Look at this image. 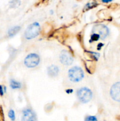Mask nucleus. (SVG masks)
<instances>
[{
    "label": "nucleus",
    "mask_w": 120,
    "mask_h": 121,
    "mask_svg": "<svg viewBox=\"0 0 120 121\" xmlns=\"http://www.w3.org/2000/svg\"><path fill=\"white\" fill-rule=\"evenodd\" d=\"M40 32V26L38 22H34L29 25L25 31V37L27 39H34L38 36Z\"/></svg>",
    "instance_id": "f257e3e1"
},
{
    "label": "nucleus",
    "mask_w": 120,
    "mask_h": 121,
    "mask_svg": "<svg viewBox=\"0 0 120 121\" xmlns=\"http://www.w3.org/2000/svg\"><path fill=\"white\" fill-rule=\"evenodd\" d=\"M84 74L82 69L77 66L72 67L68 72V76L69 79L71 81L75 82H77L82 80L84 78Z\"/></svg>",
    "instance_id": "f03ea898"
},
{
    "label": "nucleus",
    "mask_w": 120,
    "mask_h": 121,
    "mask_svg": "<svg viewBox=\"0 0 120 121\" xmlns=\"http://www.w3.org/2000/svg\"><path fill=\"white\" fill-rule=\"evenodd\" d=\"M77 97L81 102L87 103L92 98V93L89 89L83 87L77 91Z\"/></svg>",
    "instance_id": "7ed1b4c3"
},
{
    "label": "nucleus",
    "mask_w": 120,
    "mask_h": 121,
    "mask_svg": "<svg viewBox=\"0 0 120 121\" xmlns=\"http://www.w3.org/2000/svg\"><path fill=\"white\" fill-rule=\"evenodd\" d=\"M40 57L38 54L31 53L26 57L24 60V63L27 67L32 68V67H35L38 66L40 63Z\"/></svg>",
    "instance_id": "20e7f679"
},
{
    "label": "nucleus",
    "mask_w": 120,
    "mask_h": 121,
    "mask_svg": "<svg viewBox=\"0 0 120 121\" xmlns=\"http://www.w3.org/2000/svg\"><path fill=\"white\" fill-rule=\"evenodd\" d=\"M93 34H96L102 39H104L107 37L109 30L103 24H96L93 27Z\"/></svg>",
    "instance_id": "39448f33"
},
{
    "label": "nucleus",
    "mask_w": 120,
    "mask_h": 121,
    "mask_svg": "<svg viewBox=\"0 0 120 121\" xmlns=\"http://www.w3.org/2000/svg\"><path fill=\"white\" fill-rule=\"evenodd\" d=\"M61 62L64 65H70L73 62V57L70 53L68 51L63 50L60 55Z\"/></svg>",
    "instance_id": "423d86ee"
},
{
    "label": "nucleus",
    "mask_w": 120,
    "mask_h": 121,
    "mask_svg": "<svg viewBox=\"0 0 120 121\" xmlns=\"http://www.w3.org/2000/svg\"><path fill=\"white\" fill-rule=\"evenodd\" d=\"M110 95L114 100L120 102V82H117L112 85L111 88Z\"/></svg>",
    "instance_id": "0eeeda50"
},
{
    "label": "nucleus",
    "mask_w": 120,
    "mask_h": 121,
    "mask_svg": "<svg viewBox=\"0 0 120 121\" xmlns=\"http://www.w3.org/2000/svg\"><path fill=\"white\" fill-rule=\"evenodd\" d=\"M21 121H36L35 113L30 109L25 110Z\"/></svg>",
    "instance_id": "6e6552de"
},
{
    "label": "nucleus",
    "mask_w": 120,
    "mask_h": 121,
    "mask_svg": "<svg viewBox=\"0 0 120 121\" xmlns=\"http://www.w3.org/2000/svg\"><path fill=\"white\" fill-rule=\"evenodd\" d=\"M59 73V68L56 66L52 65L48 68V74L51 77H55Z\"/></svg>",
    "instance_id": "1a4fd4ad"
},
{
    "label": "nucleus",
    "mask_w": 120,
    "mask_h": 121,
    "mask_svg": "<svg viewBox=\"0 0 120 121\" xmlns=\"http://www.w3.org/2000/svg\"><path fill=\"white\" fill-rule=\"evenodd\" d=\"M20 29H21V28L19 26H15V27H12V28H10L8 31V35L9 37L14 36L20 30Z\"/></svg>",
    "instance_id": "9d476101"
},
{
    "label": "nucleus",
    "mask_w": 120,
    "mask_h": 121,
    "mask_svg": "<svg viewBox=\"0 0 120 121\" xmlns=\"http://www.w3.org/2000/svg\"><path fill=\"white\" fill-rule=\"evenodd\" d=\"M11 87L12 89H20L21 87V85L20 82L14 80H11Z\"/></svg>",
    "instance_id": "9b49d317"
},
{
    "label": "nucleus",
    "mask_w": 120,
    "mask_h": 121,
    "mask_svg": "<svg viewBox=\"0 0 120 121\" xmlns=\"http://www.w3.org/2000/svg\"><path fill=\"white\" fill-rule=\"evenodd\" d=\"M8 117H9V118H10L12 121L15 120V113H14V111H13V110H10V111H9V112H8Z\"/></svg>",
    "instance_id": "f8f14e48"
},
{
    "label": "nucleus",
    "mask_w": 120,
    "mask_h": 121,
    "mask_svg": "<svg viewBox=\"0 0 120 121\" xmlns=\"http://www.w3.org/2000/svg\"><path fill=\"white\" fill-rule=\"evenodd\" d=\"M85 121H98V120L95 117H94V116H89V117H87L85 118Z\"/></svg>",
    "instance_id": "ddd939ff"
}]
</instances>
